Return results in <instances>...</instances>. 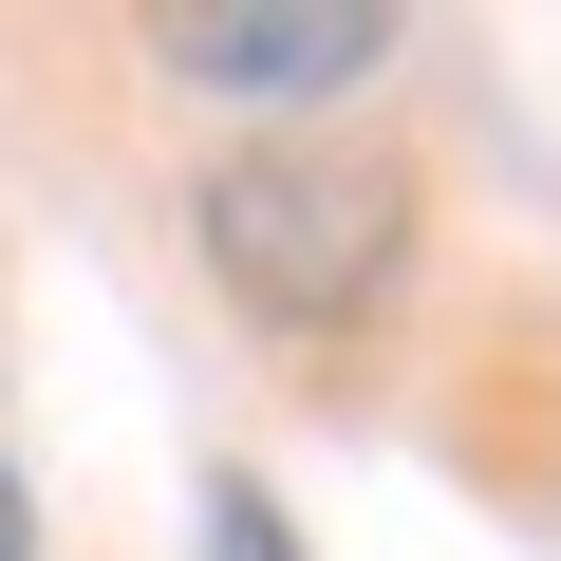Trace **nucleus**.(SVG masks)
<instances>
[{"mask_svg": "<svg viewBox=\"0 0 561 561\" xmlns=\"http://www.w3.org/2000/svg\"><path fill=\"white\" fill-rule=\"evenodd\" d=\"M206 280L280 337H356L412 262V169L393 150H225L206 169Z\"/></svg>", "mask_w": 561, "mask_h": 561, "instance_id": "1", "label": "nucleus"}, {"mask_svg": "<svg viewBox=\"0 0 561 561\" xmlns=\"http://www.w3.org/2000/svg\"><path fill=\"white\" fill-rule=\"evenodd\" d=\"M150 57L169 76H206V94H356L375 57H393V20H243V0H206V20H150Z\"/></svg>", "mask_w": 561, "mask_h": 561, "instance_id": "2", "label": "nucleus"}, {"mask_svg": "<svg viewBox=\"0 0 561 561\" xmlns=\"http://www.w3.org/2000/svg\"><path fill=\"white\" fill-rule=\"evenodd\" d=\"M206 561H300V542H280V505H262V486H206Z\"/></svg>", "mask_w": 561, "mask_h": 561, "instance_id": "3", "label": "nucleus"}, {"mask_svg": "<svg viewBox=\"0 0 561 561\" xmlns=\"http://www.w3.org/2000/svg\"><path fill=\"white\" fill-rule=\"evenodd\" d=\"M0 561H38V524H20V468H0Z\"/></svg>", "mask_w": 561, "mask_h": 561, "instance_id": "4", "label": "nucleus"}]
</instances>
